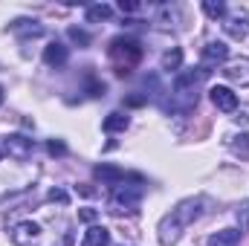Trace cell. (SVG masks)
Listing matches in <instances>:
<instances>
[{
  "mask_svg": "<svg viewBox=\"0 0 249 246\" xmlns=\"http://www.w3.org/2000/svg\"><path fill=\"white\" fill-rule=\"evenodd\" d=\"M70 38H72V41H78V44H90V38H87V35H84V32H78V29H75V26H72V29H70Z\"/></svg>",
  "mask_w": 249,
  "mask_h": 246,
  "instance_id": "cell-20",
  "label": "cell"
},
{
  "mask_svg": "<svg viewBox=\"0 0 249 246\" xmlns=\"http://www.w3.org/2000/svg\"><path fill=\"white\" fill-rule=\"evenodd\" d=\"M0 105H3V87H0Z\"/></svg>",
  "mask_w": 249,
  "mask_h": 246,
  "instance_id": "cell-25",
  "label": "cell"
},
{
  "mask_svg": "<svg viewBox=\"0 0 249 246\" xmlns=\"http://www.w3.org/2000/svg\"><path fill=\"white\" fill-rule=\"evenodd\" d=\"M124 127H127V116H124V113H110V116L105 119V130H107V133L124 130Z\"/></svg>",
  "mask_w": 249,
  "mask_h": 246,
  "instance_id": "cell-17",
  "label": "cell"
},
{
  "mask_svg": "<svg viewBox=\"0 0 249 246\" xmlns=\"http://www.w3.org/2000/svg\"><path fill=\"white\" fill-rule=\"evenodd\" d=\"M241 244V232L238 229H223V232H214L209 238V246H238Z\"/></svg>",
  "mask_w": 249,
  "mask_h": 246,
  "instance_id": "cell-12",
  "label": "cell"
},
{
  "mask_svg": "<svg viewBox=\"0 0 249 246\" xmlns=\"http://www.w3.org/2000/svg\"><path fill=\"white\" fill-rule=\"evenodd\" d=\"M110 58L116 64V72L119 75H127L130 67H136L139 58H142V47L133 38H113L110 41Z\"/></svg>",
  "mask_w": 249,
  "mask_h": 246,
  "instance_id": "cell-2",
  "label": "cell"
},
{
  "mask_svg": "<svg viewBox=\"0 0 249 246\" xmlns=\"http://www.w3.org/2000/svg\"><path fill=\"white\" fill-rule=\"evenodd\" d=\"M96 177L107 185H119L124 180V171L122 168H113V165H96Z\"/></svg>",
  "mask_w": 249,
  "mask_h": 246,
  "instance_id": "cell-13",
  "label": "cell"
},
{
  "mask_svg": "<svg viewBox=\"0 0 249 246\" xmlns=\"http://www.w3.org/2000/svg\"><path fill=\"white\" fill-rule=\"evenodd\" d=\"M38 232H41V229H38L35 223H29V220H26V223H18V226H15L12 238H15V244L29 246V241H35V238H38Z\"/></svg>",
  "mask_w": 249,
  "mask_h": 246,
  "instance_id": "cell-10",
  "label": "cell"
},
{
  "mask_svg": "<svg viewBox=\"0 0 249 246\" xmlns=\"http://www.w3.org/2000/svg\"><path fill=\"white\" fill-rule=\"evenodd\" d=\"M110 15H113V9L105 6V3H96V6L87 9V20H107Z\"/></svg>",
  "mask_w": 249,
  "mask_h": 246,
  "instance_id": "cell-16",
  "label": "cell"
},
{
  "mask_svg": "<svg viewBox=\"0 0 249 246\" xmlns=\"http://www.w3.org/2000/svg\"><path fill=\"white\" fill-rule=\"evenodd\" d=\"M50 200H58V203H67V194H64L61 188H53V191H50Z\"/></svg>",
  "mask_w": 249,
  "mask_h": 246,
  "instance_id": "cell-21",
  "label": "cell"
},
{
  "mask_svg": "<svg viewBox=\"0 0 249 246\" xmlns=\"http://www.w3.org/2000/svg\"><path fill=\"white\" fill-rule=\"evenodd\" d=\"M209 99H212V105L217 107V110H223V113H232V110H238V96L229 90V87H212L209 90Z\"/></svg>",
  "mask_w": 249,
  "mask_h": 246,
  "instance_id": "cell-4",
  "label": "cell"
},
{
  "mask_svg": "<svg viewBox=\"0 0 249 246\" xmlns=\"http://www.w3.org/2000/svg\"><path fill=\"white\" fill-rule=\"evenodd\" d=\"M32 148H35V145H32V139H26V136H18V133L3 139V151H6L12 159H26V157L32 154Z\"/></svg>",
  "mask_w": 249,
  "mask_h": 246,
  "instance_id": "cell-5",
  "label": "cell"
},
{
  "mask_svg": "<svg viewBox=\"0 0 249 246\" xmlns=\"http://www.w3.org/2000/svg\"><path fill=\"white\" fill-rule=\"evenodd\" d=\"M223 75L238 84V87H249V58H241V61H232L223 67Z\"/></svg>",
  "mask_w": 249,
  "mask_h": 246,
  "instance_id": "cell-7",
  "label": "cell"
},
{
  "mask_svg": "<svg viewBox=\"0 0 249 246\" xmlns=\"http://www.w3.org/2000/svg\"><path fill=\"white\" fill-rule=\"evenodd\" d=\"M229 58V47L223 44V41H212V44H206L203 47V70H209V67H217V64H226Z\"/></svg>",
  "mask_w": 249,
  "mask_h": 246,
  "instance_id": "cell-6",
  "label": "cell"
},
{
  "mask_svg": "<svg viewBox=\"0 0 249 246\" xmlns=\"http://www.w3.org/2000/svg\"><path fill=\"white\" fill-rule=\"evenodd\" d=\"M238 220H241V229H247V226H249V200L238 209Z\"/></svg>",
  "mask_w": 249,
  "mask_h": 246,
  "instance_id": "cell-19",
  "label": "cell"
},
{
  "mask_svg": "<svg viewBox=\"0 0 249 246\" xmlns=\"http://www.w3.org/2000/svg\"><path fill=\"white\" fill-rule=\"evenodd\" d=\"M119 9H122V12H136V9H139V6H136V3H130V0H127V3H119Z\"/></svg>",
  "mask_w": 249,
  "mask_h": 246,
  "instance_id": "cell-23",
  "label": "cell"
},
{
  "mask_svg": "<svg viewBox=\"0 0 249 246\" xmlns=\"http://www.w3.org/2000/svg\"><path fill=\"white\" fill-rule=\"evenodd\" d=\"M50 154H64V145L61 142H50Z\"/></svg>",
  "mask_w": 249,
  "mask_h": 246,
  "instance_id": "cell-24",
  "label": "cell"
},
{
  "mask_svg": "<svg viewBox=\"0 0 249 246\" xmlns=\"http://www.w3.org/2000/svg\"><path fill=\"white\" fill-rule=\"evenodd\" d=\"M197 217H200V200H186L177 209H171V214L160 223V244L171 246L180 238V232L186 229L188 223H194Z\"/></svg>",
  "mask_w": 249,
  "mask_h": 246,
  "instance_id": "cell-1",
  "label": "cell"
},
{
  "mask_svg": "<svg viewBox=\"0 0 249 246\" xmlns=\"http://www.w3.org/2000/svg\"><path fill=\"white\" fill-rule=\"evenodd\" d=\"M238 142H232V148H235V154H244L249 157V133H241V136H235Z\"/></svg>",
  "mask_w": 249,
  "mask_h": 246,
  "instance_id": "cell-18",
  "label": "cell"
},
{
  "mask_svg": "<svg viewBox=\"0 0 249 246\" xmlns=\"http://www.w3.org/2000/svg\"><path fill=\"white\" fill-rule=\"evenodd\" d=\"M180 64H183V53L174 47V50H168L165 55H162V70H168V72H174V70H180Z\"/></svg>",
  "mask_w": 249,
  "mask_h": 246,
  "instance_id": "cell-14",
  "label": "cell"
},
{
  "mask_svg": "<svg viewBox=\"0 0 249 246\" xmlns=\"http://www.w3.org/2000/svg\"><path fill=\"white\" fill-rule=\"evenodd\" d=\"M142 185H116L113 197H110V206L116 211H136L139 203H142Z\"/></svg>",
  "mask_w": 249,
  "mask_h": 246,
  "instance_id": "cell-3",
  "label": "cell"
},
{
  "mask_svg": "<svg viewBox=\"0 0 249 246\" xmlns=\"http://www.w3.org/2000/svg\"><path fill=\"white\" fill-rule=\"evenodd\" d=\"M81 220L93 223V220H96V211H93V209H84V211H81Z\"/></svg>",
  "mask_w": 249,
  "mask_h": 246,
  "instance_id": "cell-22",
  "label": "cell"
},
{
  "mask_svg": "<svg viewBox=\"0 0 249 246\" xmlns=\"http://www.w3.org/2000/svg\"><path fill=\"white\" fill-rule=\"evenodd\" d=\"M44 64H47V67H64V64H67V47L58 44V41H53V44L44 50Z\"/></svg>",
  "mask_w": 249,
  "mask_h": 246,
  "instance_id": "cell-9",
  "label": "cell"
},
{
  "mask_svg": "<svg viewBox=\"0 0 249 246\" xmlns=\"http://www.w3.org/2000/svg\"><path fill=\"white\" fill-rule=\"evenodd\" d=\"M226 26V32H229V38H235V41H244L249 35V23L244 15H238V18H229V23H223Z\"/></svg>",
  "mask_w": 249,
  "mask_h": 246,
  "instance_id": "cell-11",
  "label": "cell"
},
{
  "mask_svg": "<svg viewBox=\"0 0 249 246\" xmlns=\"http://www.w3.org/2000/svg\"><path fill=\"white\" fill-rule=\"evenodd\" d=\"M203 12H206L209 18H214V20H217V18H226V3H223V0H206V3H203Z\"/></svg>",
  "mask_w": 249,
  "mask_h": 246,
  "instance_id": "cell-15",
  "label": "cell"
},
{
  "mask_svg": "<svg viewBox=\"0 0 249 246\" xmlns=\"http://www.w3.org/2000/svg\"><path fill=\"white\" fill-rule=\"evenodd\" d=\"M110 244V232L105 226H90L81 238V246H107Z\"/></svg>",
  "mask_w": 249,
  "mask_h": 246,
  "instance_id": "cell-8",
  "label": "cell"
}]
</instances>
